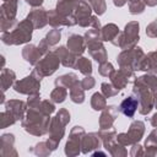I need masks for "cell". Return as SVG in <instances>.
<instances>
[{"mask_svg":"<svg viewBox=\"0 0 157 157\" xmlns=\"http://www.w3.org/2000/svg\"><path fill=\"white\" fill-rule=\"evenodd\" d=\"M136 105H137V102L132 98H128L125 99L123 103H121V112L128 115V117H131L134 115L135 113V109H136Z\"/></svg>","mask_w":157,"mask_h":157,"instance_id":"obj_1","label":"cell"}]
</instances>
